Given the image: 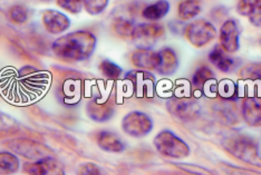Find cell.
Here are the masks:
<instances>
[{
  "label": "cell",
  "instance_id": "cell-23",
  "mask_svg": "<svg viewBox=\"0 0 261 175\" xmlns=\"http://www.w3.org/2000/svg\"><path fill=\"white\" fill-rule=\"evenodd\" d=\"M237 10L241 16L250 17L261 11V0H239Z\"/></svg>",
  "mask_w": 261,
  "mask_h": 175
},
{
  "label": "cell",
  "instance_id": "cell-26",
  "mask_svg": "<svg viewBox=\"0 0 261 175\" xmlns=\"http://www.w3.org/2000/svg\"><path fill=\"white\" fill-rule=\"evenodd\" d=\"M240 76L243 79L261 81V64H248L240 71Z\"/></svg>",
  "mask_w": 261,
  "mask_h": 175
},
{
  "label": "cell",
  "instance_id": "cell-4",
  "mask_svg": "<svg viewBox=\"0 0 261 175\" xmlns=\"http://www.w3.org/2000/svg\"><path fill=\"white\" fill-rule=\"evenodd\" d=\"M185 35L189 43L197 48L204 47L217 37V29L212 22L199 19L186 26Z\"/></svg>",
  "mask_w": 261,
  "mask_h": 175
},
{
  "label": "cell",
  "instance_id": "cell-17",
  "mask_svg": "<svg viewBox=\"0 0 261 175\" xmlns=\"http://www.w3.org/2000/svg\"><path fill=\"white\" fill-rule=\"evenodd\" d=\"M98 147L109 153H121L125 149L121 138L111 132L103 131L97 135Z\"/></svg>",
  "mask_w": 261,
  "mask_h": 175
},
{
  "label": "cell",
  "instance_id": "cell-25",
  "mask_svg": "<svg viewBox=\"0 0 261 175\" xmlns=\"http://www.w3.org/2000/svg\"><path fill=\"white\" fill-rule=\"evenodd\" d=\"M99 71L108 79L114 80L121 77L123 73L122 68L111 61H103L99 64Z\"/></svg>",
  "mask_w": 261,
  "mask_h": 175
},
{
  "label": "cell",
  "instance_id": "cell-24",
  "mask_svg": "<svg viewBox=\"0 0 261 175\" xmlns=\"http://www.w3.org/2000/svg\"><path fill=\"white\" fill-rule=\"evenodd\" d=\"M134 24L130 20L125 18H116L114 24H113V28L114 32L117 34V36L122 38H132V34L134 31Z\"/></svg>",
  "mask_w": 261,
  "mask_h": 175
},
{
  "label": "cell",
  "instance_id": "cell-12",
  "mask_svg": "<svg viewBox=\"0 0 261 175\" xmlns=\"http://www.w3.org/2000/svg\"><path fill=\"white\" fill-rule=\"evenodd\" d=\"M43 24L49 34L59 35L70 27V19L61 11L47 9L43 13Z\"/></svg>",
  "mask_w": 261,
  "mask_h": 175
},
{
  "label": "cell",
  "instance_id": "cell-18",
  "mask_svg": "<svg viewBox=\"0 0 261 175\" xmlns=\"http://www.w3.org/2000/svg\"><path fill=\"white\" fill-rule=\"evenodd\" d=\"M170 11V4L167 0H159L152 5L146 6L142 11V17L151 22H155L164 18Z\"/></svg>",
  "mask_w": 261,
  "mask_h": 175
},
{
  "label": "cell",
  "instance_id": "cell-28",
  "mask_svg": "<svg viewBox=\"0 0 261 175\" xmlns=\"http://www.w3.org/2000/svg\"><path fill=\"white\" fill-rule=\"evenodd\" d=\"M9 17L10 19L18 25H22L28 20L29 18V11L25 7V6L21 5H16L13 6L9 10Z\"/></svg>",
  "mask_w": 261,
  "mask_h": 175
},
{
  "label": "cell",
  "instance_id": "cell-34",
  "mask_svg": "<svg viewBox=\"0 0 261 175\" xmlns=\"http://www.w3.org/2000/svg\"><path fill=\"white\" fill-rule=\"evenodd\" d=\"M260 44H261V39H260Z\"/></svg>",
  "mask_w": 261,
  "mask_h": 175
},
{
  "label": "cell",
  "instance_id": "cell-27",
  "mask_svg": "<svg viewBox=\"0 0 261 175\" xmlns=\"http://www.w3.org/2000/svg\"><path fill=\"white\" fill-rule=\"evenodd\" d=\"M85 10L92 16L102 14L109 6V0H83Z\"/></svg>",
  "mask_w": 261,
  "mask_h": 175
},
{
  "label": "cell",
  "instance_id": "cell-1",
  "mask_svg": "<svg viewBox=\"0 0 261 175\" xmlns=\"http://www.w3.org/2000/svg\"><path fill=\"white\" fill-rule=\"evenodd\" d=\"M97 45L94 35L86 31L73 32L57 38L51 45L54 54L66 62L90 60Z\"/></svg>",
  "mask_w": 261,
  "mask_h": 175
},
{
  "label": "cell",
  "instance_id": "cell-8",
  "mask_svg": "<svg viewBox=\"0 0 261 175\" xmlns=\"http://www.w3.org/2000/svg\"><path fill=\"white\" fill-rule=\"evenodd\" d=\"M7 147L28 160H40L44 157L51 156V151L38 142L31 139H14L7 143Z\"/></svg>",
  "mask_w": 261,
  "mask_h": 175
},
{
  "label": "cell",
  "instance_id": "cell-11",
  "mask_svg": "<svg viewBox=\"0 0 261 175\" xmlns=\"http://www.w3.org/2000/svg\"><path fill=\"white\" fill-rule=\"evenodd\" d=\"M23 168L28 175H66L63 165L53 156L26 163Z\"/></svg>",
  "mask_w": 261,
  "mask_h": 175
},
{
  "label": "cell",
  "instance_id": "cell-15",
  "mask_svg": "<svg viewBox=\"0 0 261 175\" xmlns=\"http://www.w3.org/2000/svg\"><path fill=\"white\" fill-rule=\"evenodd\" d=\"M179 67V58L176 52L169 47H165L159 51V65L156 71L159 74L169 76L174 74Z\"/></svg>",
  "mask_w": 261,
  "mask_h": 175
},
{
  "label": "cell",
  "instance_id": "cell-9",
  "mask_svg": "<svg viewBox=\"0 0 261 175\" xmlns=\"http://www.w3.org/2000/svg\"><path fill=\"white\" fill-rule=\"evenodd\" d=\"M220 47L229 54L237 52L240 47V32L237 21L229 19L223 22L219 32Z\"/></svg>",
  "mask_w": 261,
  "mask_h": 175
},
{
  "label": "cell",
  "instance_id": "cell-13",
  "mask_svg": "<svg viewBox=\"0 0 261 175\" xmlns=\"http://www.w3.org/2000/svg\"><path fill=\"white\" fill-rule=\"evenodd\" d=\"M242 118L249 126H261V101L258 97H247L243 101Z\"/></svg>",
  "mask_w": 261,
  "mask_h": 175
},
{
  "label": "cell",
  "instance_id": "cell-30",
  "mask_svg": "<svg viewBox=\"0 0 261 175\" xmlns=\"http://www.w3.org/2000/svg\"><path fill=\"white\" fill-rule=\"evenodd\" d=\"M17 130V123L8 115L0 112V132L8 133Z\"/></svg>",
  "mask_w": 261,
  "mask_h": 175
},
{
  "label": "cell",
  "instance_id": "cell-31",
  "mask_svg": "<svg viewBox=\"0 0 261 175\" xmlns=\"http://www.w3.org/2000/svg\"><path fill=\"white\" fill-rule=\"evenodd\" d=\"M221 168L222 171L228 175H261V173L257 171L246 170V168H241V167H234L232 165H228V164L222 165Z\"/></svg>",
  "mask_w": 261,
  "mask_h": 175
},
{
  "label": "cell",
  "instance_id": "cell-21",
  "mask_svg": "<svg viewBox=\"0 0 261 175\" xmlns=\"http://www.w3.org/2000/svg\"><path fill=\"white\" fill-rule=\"evenodd\" d=\"M87 113L94 121L104 122L112 118L113 108L108 104L98 103L97 101H95L88 105Z\"/></svg>",
  "mask_w": 261,
  "mask_h": 175
},
{
  "label": "cell",
  "instance_id": "cell-20",
  "mask_svg": "<svg viewBox=\"0 0 261 175\" xmlns=\"http://www.w3.org/2000/svg\"><path fill=\"white\" fill-rule=\"evenodd\" d=\"M18 170V157L10 152H0V175H10Z\"/></svg>",
  "mask_w": 261,
  "mask_h": 175
},
{
  "label": "cell",
  "instance_id": "cell-22",
  "mask_svg": "<svg viewBox=\"0 0 261 175\" xmlns=\"http://www.w3.org/2000/svg\"><path fill=\"white\" fill-rule=\"evenodd\" d=\"M213 78H215V73H213L209 67L201 66L193 74L192 84L194 87H197V89H203V87Z\"/></svg>",
  "mask_w": 261,
  "mask_h": 175
},
{
  "label": "cell",
  "instance_id": "cell-29",
  "mask_svg": "<svg viewBox=\"0 0 261 175\" xmlns=\"http://www.w3.org/2000/svg\"><path fill=\"white\" fill-rule=\"evenodd\" d=\"M57 5L70 14H79L83 8V0H57Z\"/></svg>",
  "mask_w": 261,
  "mask_h": 175
},
{
  "label": "cell",
  "instance_id": "cell-19",
  "mask_svg": "<svg viewBox=\"0 0 261 175\" xmlns=\"http://www.w3.org/2000/svg\"><path fill=\"white\" fill-rule=\"evenodd\" d=\"M201 10L200 0H183L177 7V15L182 20H190L200 15Z\"/></svg>",
  "mask_w": 261,
  "mask_h": 175
},
{
  "label": "cell",
  "instance_id": "cell-14",
  "mask_svg": "<svg viewBox=\"0 0 261 175\" xmlns=\"http://www.w3.org/2000/svg\"><path fill=\"white\" fill-rule=\"evenodd\" d=\"M132 64L140 69L145 71H156L159 65V51L152 49H138L130 57Z\"/></svg>",
  "mask_w": 261,
  "mask_h": 175
},
{
  "label": "cell",
  "instance_id": "cell-5",
  "mask_svg": "<svg viewBox=\"0 0 261 175\" xmlns=\"http://www.w3.org/2000/svg\"><path fill=\"white\" fill-rule=\"evenodd\" d=\"M164 36V28L156 22H146L134 27L132 39L139 49H151Z\"/></svg>",
  "mask_w": 261,
  "mask_h": 175
},
{
  "label": "cell",
  "instance_id": "cell-32",
  "mask_svg": "<svg viewBox=\"0 0 261 175\" xmlns=\"http://www.w3.org/2000/svg\"><path fill=\"white\" fill-rule=\"evenodd\" d=\"M81 175H102L100 168L94 163H85L80 167Z\"/></svg>",
  "mask_w": 261,
  "mask_h": 175
},
{
  "label": "cell",
  "instance_id": "cell-3",
  "mask_svg": "<svg viewBox=\"0 0 261 175\" xmlns=\"http://www.w3.org/2000/svg\"><path fill=\"white\" fill-rule=\"evenodd\" d=\"M153 144L160 154L170 159H185L190 155L189 145L171 131L160 132Z\"/></svg>",
  "mask_w": 261,
  "mask_h": 175
},
{
  "label": "cell",
  "instance_id": "cell-16",
  "mask_svg": "<svg viewBox=\"0 0 261 175\" xmlns=\"http://www.w3.org/2000/svg\"><path fill=\"white\" fill-rule=\"evenodd\" d=\"M209 61L215 65L219 71L223 73H229L236 68V62L233 58L229 57L220 46H215L209 52Z\"/></svg>",
  "mask_w": 261,
  "mask_h": 175
},
{
  "label": "cell",
  "instance_id": "cell-33",
  "mask_svg": "<svg viewBox=\"0 0 261 175\" xmlns=\"http://www.w3.org/2000/svg\"><path fill=\"white\" fill-rule=\"evenodd\" d=\"M249 22L254 27H261V11L257 14H253L250 17H248Z\"/></svg>",
  "mask_w": 261,
  "mask_h": 175
},
{
  "label": "cell",
  "instance_id": "cell-6",
  "mask_svg": "<svg viewBox=\"0 0 261 175\" xmlns=\"http://www.w3.org/2000/svg\"><path fill=\"white\" fill-rule=\"evenodd\" d=\"M122 128L129 136L143 137L153 130V122L149 115L135 110L124 116Z\"/></svg>",
  "mask_w": 261,
  "mask_h": 175
},
{
  "label": "cell",
  "instance_id": "cell-10",
  "mask_svg": "<svg viewBox=\"0 0 261 175\" xmlns=\"http://www.w3.org/2000/svg\"><path fill=\"white\" fill-rule=\"evenodd\" d=\"M154 79V76L146 71H132L125 75V80L128 81L135 94L140 97L152 95Z\"/></svg>",
  "mask_w": 261,
  "mask_h": 175
},
{
  "label": "cell",
  "instance_id": "cell-7",
  "mask_svg": "<svg viewBox=\"0 0 261 175\" xmlns=\"http://www.w3.org/2000/svg\"><path fill=\"white\" fill-rule=\"evenodd\" d=\"M167 107L170 114L183 121L193 120L200 113L199 103L193 98L187 96L170 98L167 103Z\"/></svg>",
  "mask_w": 261,
  "mask_h": 175
},
{
  "label": "cell",
  "instance_id": "cell-2",
  "mask_svg": "<svg viewBox=\"0 0 261 175\" xmlns=\"http://www.w3.org/2000/svg\"><path fill=\"white\" fill-rule=\"evenodd\" d=\"M224 150L229 154L242 162L257 167H261V155L258 144L251 137L245 135H234L225 138L222 142Z\"/></svg>",
  "mask_w": 261,
  "mask_h": 175
}]
</instances>
